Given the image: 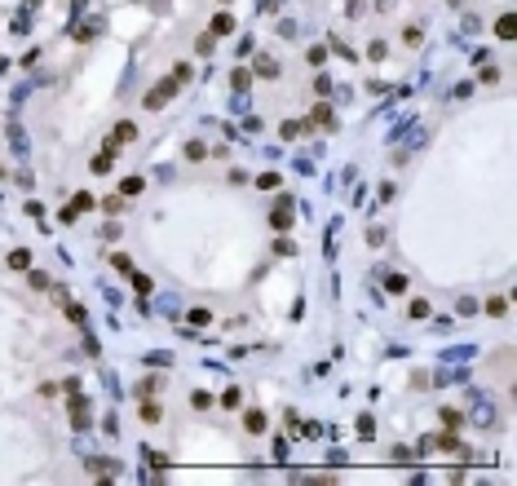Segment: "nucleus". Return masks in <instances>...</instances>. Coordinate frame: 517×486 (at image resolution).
Instances as JSON below:
<instances>
[{"instance_id": "nucleus-1", "label": "nucleus", "mask_w": 517, "mask_h": 486, "mask_svg": "<svg viewBox=\"0 0 517 486\" xmlns=\"http://www.w3.org/2000/svg\"><path fill=\"white\" fill-rule=\"evenodd\" d=\"M9 265H13V270H27V265H31V257H27V252H13V257H9Z\"/></svg>"}, {"instance_id": "nucleus-2", "label": "nucleus", "mask_w": 517, "mask_h": 486, "mask_svg": "<svg viewBox=\"0 0 517 486\" xmlns=\"http://www.w3.org/2000/svg\"><path fill=\"white\" fill-rule=\"evenodd\" d=\"M129 137H137V129H133V124H120V129H115V142H129Z\"/></svg>"}, {"instance_id": "nucleus-3", "label": "nucleus", "mask_w": 517, "mask_h": 486, "mask_svg": "<svg viewBox=\"0 0 517 486\" xmlns=\"http://www.w3.org/2000/svg\"><path fill=\"white\" fill-rule=\"evenodd\" d=\"M248 429H252V433H261V429H265V416H257V411H252V416H248Z\"/></svg>"}]
</instances>
